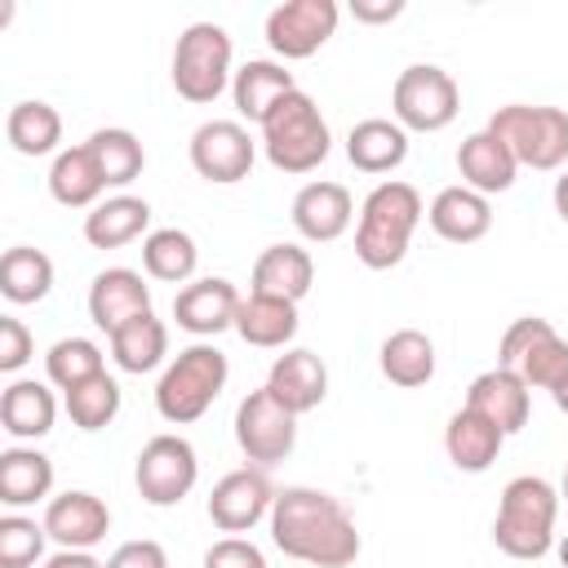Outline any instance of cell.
Instances as JSON below:
<instances>
[{"instance_id":"obj_1","label":"cell","mask_w":568,"mask_h":568,"mask_svg":"<svg viewBox=\"0 0 568 568\" xmlns=\"http://www.w3.org/2000/svg\"><path fill=\"white\" fill-rule=\"evenodd\" d=\"M271 541L311 568H351L359 555V532L346 506L320 488H284L271 506Z\"/></svg>"},{"instance_id":"obj_2","label":"cell","mask_w":568,"mask_h":568,"mask_svg":"<svg viewBox=\"0 0 568 568\" xmlns=\"http://www.w3.org/2000/svg\"><path fill=\"white\" fill-rule=\"evenodd\" d=\"M422 222V195L408 182H377L368 200L359 204V226H355V257L368 271H390L404 262L413 231Z\"/></svg>"},{"instance_id":"obj_3","label":"cell","mask_w":568,"mask_h":568,"mask_svg":"<svg viewBox=\"0 0 568 568\" xmlns=\"http://www.w3.org/2000/svg\"><path fill=\"white\" fill-rule=\"evenodd\" d=\"M555 515H559V493L541 475H515L501 488L493 519L497 550L510 559H541L555 541Z\"/></svg>"},{"instance_id":"obj_4","label":"cell","mask_w":568,"mask_h":568,"mask_svg":"<svg viewBox=\"0 0 568 568\" xmlns=\"http://www.w3.org/2000/svg\"><path fill=\"white\" fill-rule=\"evenodd\" d=\"M262 151L280 173H311L328 160L333 138L311 93L293 89L262 124Z\"/></svg>"},{"instance_id":"obj_5","label":"cell","mask_w":568,"mask_h":568,"mask_svg":"<svg viewBox=\"0 0 568 568\" xmlns=\"http://www.w3.org/2000/svg\"><path fill=\"white\" fill-rule=\"evenodd\" d=\"M226 373H231L226 355L217 346H209V342H195V346L178 351V359L155 382V408H160V417L173 422V426L200 422L209 413V404L222 395Z\"/></svg>"},{"instance_id":"obj_6","label":"cell","mask_w":568,"mask_h":568,"mask_svg":"<svg viewBox=\"0 0 568 568\" xmlns=\"http://www.w3.org/2000/svg\"><path fill=\"white\" fill-rule=\"evenodd\" d=\"M488 133H497L510 146L515 164L550 173L568 160V111L564 106H528V102L497 106L488 120Z\"/></svg>"},{"instance_id":"obj_7","label":"cell","mask_w":568,"mask_h":568,"mask_svg":"<svg viewBox=\"0 0 568 568\" xmlns=\"http://www.w3.org/2000/svg\"><path fill=\"white\" fill-rule=\"evenodd\" d=\"M231 36L217 22H191L173 44V89L178 98L204 106L231 84Z\"/></svg>"},{"instance_id":"obj_8","label":"cell","mask_w":568,"mask_h":568,"mask_svg":"<svg viewBox=\"0 0 568 568\" xmlns=\"http://www.w3.org/2000/svg\"><path fill=\"white\" fill-rule=\"evenodd\" d=\"M390 111H395V124H404L413 133H439L457 120L462 89L444 67L413 62V67L399 71V80L390 89Z\"/></svg>"},{"instance_id":"obj_9","label":"cell","mask_w":568,"mask_h":568,"mask_svg":"<svg viewBox=\"0 0 568 568\" xmlns=\"http://www.w3.org/2000/svg\"><path fill=\"white\" fill-rule=\"evenodd\" d=\"M497 364L510 368V373H519L524 386L555 390V386L568 377V342L550 328V320L524 315V320H515V324L501 333Z\"/></svg>"},{"instance_id":"obj_10","label":"cell","mask_w":568,"mask_h":568,"mask_svg":"<svg viewBox=\"0 0 568 568\" xmlns=\"http://www.w3.org/2000/svg\"><path fill=\"white\" fill-rule=\"evenodd\" d=\"M235 444L253 466H275L297 444V413H288L266 386L248 390L235 408Z\"/></svg>"},{"instance_id":"obj_11","label":"cell","mask_w":568,"mask_h":568,"mask_svg":"<svg viewBox=\"0 0 568 568\" xmlns=\"http://www.w3.org/2000/svg\"><path fill=\"white\" fill-rule=\"evenodd\" d=\"M200 479V462L191 439L182 435H155L142 444L138 466H133V484L142 493L146 506H178Z\"/></svg>"},{"instance_id":"obj_12","label":"cell","mask_w":568,"mask_h":568,"mask_svg":"<svg viewBox=\"0 0 568 568\" xmlns=\"http://www.w3.org/2000/svg\"><path fill=\"white\" fill-rule=\"evenodd\" d=\"M337 18L342 9L333 0H284L266 13V44L284 62H302L333 40Z\"/></svg>"},{"instance_id":"obj_13","label":"cell","mask_w":568,"mask_h":568,"mask_svg":"<svg viewBox=\"0 0 568 568\" xmlns=\"http://www.w3.org/2000/svg\"><path fill=\"white\" fill-rule=\"evenodd\" d=\"M253 160H257V142L240 120H204L191 133V164L204 182H217V186L244 182Z\"/></svg>"},{"instance_id":"obj_14","label":"cell","mask_w":568,"mask_h":568,"mask_svg":"<svg viewBox=\"0 0 568 568\" xmlns=\"http://www.w3.org/2000/svg\"><path fill=\"white\" fill-rule=\"evenodd\" d=\"M271 506H275V488L262 466H240V470L222 475L209 493V519H213V528H222L231 537L271 519Z\"/></svg>"},{"instance_id":"obj_15","label":"cell","mask_w":568,"mask_h":568,"mask_svg":"<svg viewBox=\"0 0 568 568\" xmlns=\"http://www.w3.org/2000/svg\"><path fill=\"white\" fill-rule=\"evenodd\" d=\"M240 293L231 280L209 275V280H191L186 288H178L173 297V320L178 328L195 333V337H213L222 328H235V311H240Z\"/></svg>"},{"instance_id":"obj_16","label":"cell","mask_w":568,"mask_h":568,"mask_svg":"<svg viewBox=\"0 0 568 568\" xmlns=\"http://www.w3.org/2000/svg\"><path fill=\"white\" fill-rule=\"evenodd\" d=\"M44 532L62 550H89V546H98L111 532V510H106L102 497H93L84 488H71V493H62V497L49 501Z\"/></svg>"},{"instance_id":"obj_17","label":"cell","mask_w":568,"mask_h":568,"mask_svg":"<svg viewBox=\"0 0 568 568\" xmlns=\"http://www.w3.org/2000/svg\"><path fill=\"white\" fill-rule=\"evenodd\" d=\"M351 217H355V200L342 182H306L293 195V226L311 244H333L337 235H346Z\"/></svg>"},{"instance_id":"obj_18","label":"cell","mask_w":568,"mask_h":568,"mask_svg":"<svg viewBox=\"0 0 568 568\" xmlns=\"http://www.w3.org/2000/svg\"><path fill=\"white\" fill-rule=\"evenodd\" d=\"M151 311V288L138 271L129 266H111L89 284V320L111 337L115 328H124L129 320Z\"/></svg>"},{"instance_id":"obj_19","label":"cell","mask_w":568,"mask_h":568,"mask_svg":"<svg viewBox=\"0 0 568 568\" xmlns=\"http://www.w3.org/2000/svg\"><path fill=\"white\" fill-rule=\"evenodd\" d=\"M266 390L288 408V413H311V408H320L324 404V395H328V368H324V359L315 355V351H284L275 364H271V373H266Z\"/></svg>"},{"instance_id":"obj_20","label":"cell","mask_w":568,"mask_h":568,"mask_svg":"<svg viewBox=\"0 0 568 568\" xmlns=\"http://www.w3.org/2000/svg\"><path fill=\"white\" fill-rule=\"evenodd\" d=\"M466 408H475L479 417H488L501 435H515V430L528 426V386H524L519 373H510V368L497 364V368H488V373H479L470 382Z\"/></svg>"},{"instance_id":"obj_21","label":"cell","mask_w":568,"mask_h":568,"mask_svg":"<svg viewBox=\"0 0 568 568\" xmlns=\"http://www.w3.org/2000/svg\"><path fill=\"white\" fill-rule=\"evenodd\" d=\"M457 173H462V186H470V191H479V195H501V191L515 186L519 164H515L510 146H506L497 133L479 129V133H470V138L457 146Z\"/></svg>"},{"instance_id":"obj_22","label":"cell","mask_w":568,"mask_h":568,"mask_svg":"<svg viewBox=\"0 0 568 568\" xmlns=\"http://www.w3.org/2000/svg\"><path fill=\"white\" fill-rule=\"evenodd\" d=\"M426 217H430V231L439 240H448V244H475L493 226V204H488V195H479L470 186H444L430 200Z\"/></svg>"},{"instance_id":"obj_23","label":"cell","mask_w":568,"mask_h":568,"mask_svg":"<svg viewBox=\"0 0 568 568\" xmlns=\"http://www.w3.org/2000/svg\"><path fill=\"white\" fill-rule=\"evenodd\" d=\"M501 444H506V435L488 417H479L475 408H457L448 417V426H444V453L466 475H484L497 462Z\"/></svg>"},{"instance_id":"obj_24","label":"cell","mask_w":568,"mask_h":568,"mask_svg":"<svg viewBox=\"0 0 568 568\" xmlns=\"http://www.w3.org/2000/svg\"><path fill=\"white\" fill-rule=\"evenodd\" d=\"M293 75L280 67V62H266V58H248L235 75H231V98H235V111L253 124H266V115L293 93Z\"/></svg>"},{"instance_id":"obj_25","label":"cell","mask_w":568,"mask_h":568,"mask_svg":"<svg viewBox=\"0 0 568 568\" xmlns=\"http://www.w3.org/2000/svg\"><path fill=\"white\" fill-rule=\"evenodd\" d=\"M311 284H315V262L297 244H271L253 262V293H262V297L302 302L311 293Z\"/></svg>"},{"instance_id":"obj_26","label":"cell","mask_w":568,"mask_h":568,"mask_svg":"<svg viewBox=\"0 0 568 568\" xmlns=\"http://www.w3.org/2000/svg\"><path fill=\"white\" fill-rule=\"evenodd\" d=\"M346 160L359 173H390L408 160V129L395 120H382V115L359 120L346 133Z\"/></svg>"},{"instance_id":"obj_27","label":"cell","mask_w":568,"mask_h":568,"mask_svg":"<svg viewBox=\"0 0 568 568\" xmlns=\"http://www.w3.org/2000/svg\"><path fill=\"white\" fill-rule=\"evenodd\" d=\"M102 191H106V182H102V169H98L89 142L67 146V151L53 155L49 195H53L62 209H93V204H102V200H98Z\"/></svg>"},{"instance_id":"obj_28","label":"cell","mask_w":568,"mask_h":568,"mask_svg":"<svg viewBox=\"0 0 568 568\" xmlns=\"http://www.w3.org/2000/svg\"><path fill=\"white\" fill-rule=\"evenodd\" d=\"M151 222V204L142 195H111L84 213V240L93 248H124Z\"/></svg>"},{"instance_id":"obj_29","label":"cell","mask_w":568,"mask_h":568,"mask_svg":"<svg viewBox=\"0 0 568 568\" xmlns=\"http://www.w3.org/2000/svg\"><path fill=\"white\" fill-rule=\"evenodd\" d=\"M53 417H58V404H53V390L44 382H9L4 395H0V426L13 435V439H40L53 430Z\"/></svg>"},{"instance_id":"obj_30","label":"cell","mask_w":568,"mask_h":568,"mask_svg":"<svg viewBox=\"0 0 568 568\" xmlns=\"http://www.w3.org/2000/svg\"><path fill=\"white\" fill-rule=\"evenodd\" d=\"M377 364H382V377L390 386H426L435 377V342L422 333V328H395L382 351H377Z\"/></svg>"},{"instance_id":"obj_31","label":"cell","mask_w":568,"mask_h":568,"mask_svg":"<svg viewBox=\"0 0 568 568\" xmlns=\"http://www.w3.org/2000/svg\"><path fill=\"white\" fill-rule=\"evenodd\" d=\"M235 333H240L248 346L275 351V346H284V342L297 333V302L248 293V297L240 302V311H235Z\"/></svg>"},{"instance_id":"obj_32","label":"cell","mask_w":568,"mask_h":568,"mask_svg":"<svg viewBox=\"0 0 568 568\" xmlns=\"http://www.w3.org/2000/svg\"><path fill=\"white\" fill-rule=\"evenodd\" d=\"M53 488V462L40 448H4L0 453V501L4 506H36Z\"/></svg>"},{"instance_id":"obj_33","label":"cell","mask_w":568,"mask_h":568,"mask_svg":"<svg viewBox=\"0 0 568 568\" xmlns=\"http://www.w3.org/2000/svg\"><path fill=\"white\" fill-rule=\"evenodd\" d=\"M164 355H169V328L155 311H146L111 333V359L124 373H151V368H160Z\"/></svg>"},{"instance_id":"obj_34","label":"cell","mask_w":568,"mask_h":568,"mask_svg":"<svg viewBox=\"0 0 568 568\" xmlns=\"http://www.w3.org/2000/svg\"><path fill=\"white\" fill-rule=\"evenodd\" d=\"M49 288H53V262H49V253H40L31 244L4 248V257H0V293L13 306L40 302V297H49Z\"/></svg>"},{"instance_id":"obj_35","label":"cell","mask_w":568,"mask_h":568,"mask_svg":"<svg viewBox=\"0 0 568 568\" xmlns=\"http://www.w3.org/2000/svg\"><path fill=\"white\" fill-rule=\"evenodd\" d=\"M4 133H9V146H13L18 155H49V151H58V142H62V115H58L49 102L27 98V102H18V106L9 111Z\"/></svg>"},{"instance_id":"obj_36","label":"cell","mask_w":568,"mask_h":568,"mask_svg":"<svg viewBox=\"0 0 568 568\" xmlns=\"http://www.w3.org/2000/svg\"><path fill=\"white\" fill-rule=\"evenodd\" d=\"M195 262H200V248L186 231L178 226H160L142 240V266L151 280H164V284H186L195 275Z\"/></svg>"},{"instance_id":"obj_37","label":"cell","mask_w":568,"mask_h":568,"mask_svg":"<svg viewBox=\"0 0 568 568\" xmlns=\"http://www.w3.org/2000/svg\"><path fill=\"white\" fill-rule=\"evenodd\" d=\"M89 151H93L106 186H129L146 164V151L129 129H98L89 138Z\"/></svg>"},{"instance_id":"obj_38","label":"cell","mask_w":568,"mask_h":568,"mask_svg":"<svg viewBox=\"0 0 568 568\" xmlns=\"http://www.w3.org/2000/svg\"><path fill=\"white\" fill-rule=\"evenodd\" d=\"M44 373H49V382L67 395V390H75L80 382L106 373V368H102V346L89 342V337H62V342L49 346V355H44Z\"/></svg>"},{"instance_id":"obj_39","label":"cell","mask_w":568,"mask_h":568,"mask_svg":"<svg viewBox=\"0 0 568 568\" xmlns=\"http://www.w3.org/2000/svg\"><path fill=\"white\" fill-rule=\"evenodd\" d=\"M115 413H120V386L106 373H98V377L80 382L75 390H67V417L80 430H102V426L115 422Z\"/></svg>"},{"instance_id":"obj_40","label":"cell","mask_w":568,"mask_h":568,"mask_svg":"<svg viewBox=\"0 0 568 568\" xmlns=\"http://www.w3.org/2000/svg\"><path fill=\"white\" fill-rule=\"evenodd\" d=\"M44 524L27 515H4L0 519V568H27L44 555Z\"/></svg>"},{"instance_id":"obj_41","label":"cell","mask_w":568,"mask_h":568,"mask_svg":"<svg viewBox=\"0 0 568 568\" xmlns=\"http://www.w3.org/2000/svg\"><path fill=\"white\" fill-rule=\"evenodd\" d=\"M204 568H266V555L244 537H222L204 550Z\"/></svg>"},{"instance_id":"obj_42","label":"cell","mask_w":568,"mask_h":568,"mask_svg":"<svg viewBox=\"0 0 568 568\" xmlns=\"http://www.w3.org/2000/svg\"><path fill=\"white\" fill-rule=\"evenodd\" d=\"M31 351H36V342H31L27 324L13 315H0V373H18L31 359Z\"/></svg>"},{"instance_id":"obj_43","label":"cell","mask_w":568,"mask_h":568,"mask_svg":"<svg viewBox=\"0 0 568 568\" xmlns=\"http://www.w3.org/2000/svg\"><path fill=\"white\" fill-rule=\"evenodd\" d=\"M106 568H169V555H164L160 541L142 537V541H124V546L106 559Z\"/></svg>"},{"instance_id":"obj_44","label":"cell","mask_w":568,"mask_h":568,"mask_svg":"<svg viewBox=\"0 0 568 568\" xmlns=\"http://www.w3.org/2000/svg\"><path fill=\"white\" fill-rule=\"evenodd\" d=\"M355 22H395L404 13V0H351Z\"/></svg>"},{"instance_id":"obj_45","label":"cell","mask_w":568,"mask_h":568,"mask_svg":"<svg viewBox=\"0 0 568 568\" xmlns=\"http://www.w3.org/2000/svg\"><path fill=\"white\" fill-rule=\"evenodd\" d=\"M44 568H106L102 559H93L89 550H58L44 559Z\"/></svg>"},{"instance_id":"obj_46","label":"cell","mask_w":568,"mask_h":568,"mask_svg":"<svg viewBox=\"0 0 568 568\" xmlns=\"http://www.w3.org/2000/svg\"><path fill=\"white\" fill-rule=\"evenodd\" d=\"M555 213L568 222V173H564V178H555Z\"/></svg>"},{"instance_id":"obj_47","label":"cell","mask_w":568,"mask_h":568,"mask_svg":"<svg viewBox=\"0 0 568 568\" xmlns=\"http://www.w3.org/2000/svg\"><path fill=\"white\" fill-rule=\"evenodd\" d=\"M550 399H555V408H559V413H568V377H564V382L550 390Z\"/></svg>"},{"instance_id":"obj_48","label":"cell","mask_w":568,"mask_h":568,"mask_svg":"<svg viewBox=\"0 0 568 568\" xmlns=\"http://www.w3.org/2000/svg\"><path fill=\"white\" fill-rule=\"evenodd\" d=\"M559 559H564V568H568V537H564V546H559Z\"/></svg>"},{"instance_id":"obj_49","label":"cell","mask_w":568,"mask_h":568,"mask_svg":"<svg viewBox=\"0 0 568 568\" xmlns=\"http://www.w3.org/2000/svg\"><path fill=\"white\" fill-rule=\"evenodd\" d=\"M559 493H564V497H568V470H564V488H559Z\"/></svg>"}]
</instances>
